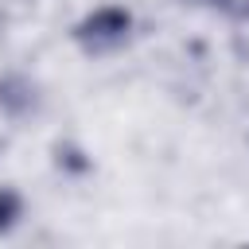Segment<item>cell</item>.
<instances>
[{
    "label": "cell",
    "instance_id": "cell-1",
    "mask_svg": "<svg viewBox=\"0 0 249 249\" xmlns=\"http://www.w3.org/2000/svg\"><path fill=\"white\" fill-rule=\"evenodd\" d=\"M70 35L86 54H109L132 35V12L121 4H101V8L86 12Z\"/></svg>",
    "mask_w": 249,
    "mask_h": 249
},
{
    "label": "cell",
    "instance_id": "cell-2",
    "mask_svg": "<svg viewBox=\"0 0 249 249\" xmlns=\"http://www.w3.org/2000/svg\"><path fill=\"white\" fill-rule=\"evenodd\" d=\"M43 109V89L39 82H31L27 74L19 70H8L0 74V113L12 117V121H27Z\"/></svg>",
    "mask_w": 249,
    "mask_h": 249
},
{
    "label": "cell",
    "instance_id": "cell-3",
    "mask_svg": "<svg viewBox=\"0 0 249 249\" xmlns=\"http://www.w3.org/2000/svg\"><path fill=\"white\" fill-rule=\"evenodd\" d=\"M23 218V195L16 187H0V233L16 230Z\"/></svg>",
    "mask_w": 249,
    "mask_h": 249
},
{
    "label": "cell",
    "instance_id": "cell-4",
    "mask_svg": "<svg viewBox=\"0 0 249 249\" xmlns=\"http://www.w3.org/2000/svg\"><path fill=\"white\" fill-rule=\"evenodd\" d=\"M54 163H58L62 171H70V175H86V171H89L86 152L74 148V144H58V148H54Z\"/></svg>",
    "mask_w": 249,
    "mask_h": 249
},
{
    "label": "cell",
    "instance_id": "cell-5",
    "mask_svg": "<svg viewBox=\"0 0 249 249\" xmlns=\"http://www.w3.org/2000/svg\"><path fill=\"white\" fill-rule=\"evenodd\" d=\"M0 35H4V16H0Z\"/></svg>",
    "mask_w": 249,
    "mask_h": 249
}]
</instances>
